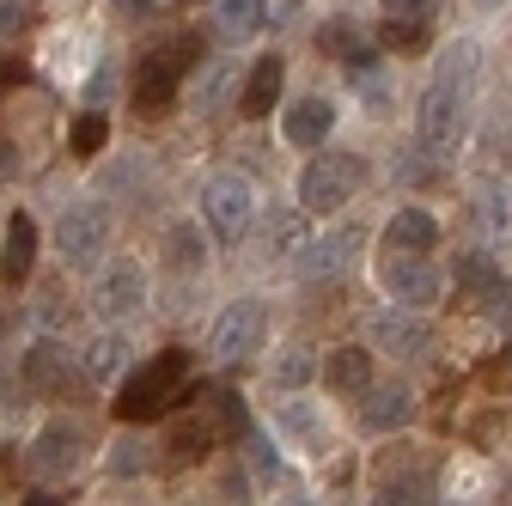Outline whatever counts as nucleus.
I'll return each instance as SVG.
<instances>
[{
    "label": "nucleus",
    "instance_id": "obj_27",
    "mask_svg": "<svg viewBox=\"0 0 512 506\" xmlns=\"http://www.w3.org/2000/svg\"><path fill=\"white\" fill-rule=\"evenodd\" d=\"M494 281H500V269H494L488 250H464V257H458V287H464L470 299H488Z\"/></svg>",
    "mask_w": 512,
    "mask_h": 506
},
{
    "label": "nucleus",
    "instance_id": "obj_29",
    "mask_svg": "<svg viewBox=\"0 0 512 506\" xmlns=\"http://www.w3.org/2000/svg\"><path fill=\"white\" fill-rule=\"evenodd\" d=\"M147 464H153L147 439H135V433H128V439H116V452H110V476H141Z\"/></svg>",
    "mask_w": 512,
    "mask_h": 506
},
{
    "label": "nucleus",
    "instance_id": "obj_21",
    "mask_svg": "<svg viewBox=\"0 0 512 506\" xmlns=\"http://www.w3.org/2000/svg\"><path fill=\"white\" fill-rule=\"evenodd\" d=\"M476 68H482V43L476 37H452L433 55V80H445V86H476Z\"/></svg>",
    "mask_w": 512,
    "mask_h": 506
},
{
    "label": "nucleus",
    "instance_id": "obj_28",
    "mask_svg": "<svg viewBox=\"0 0 512 506\" xmlns=\"http://www.w3.org/2000/svg\"><path fill=\"white\" fill-rule=\"evenodd\" d=\"M110 141V122L98 116V110H86V116H74V129H68V147L80 153V159H92L98 147Z\"/></svg>",
    "mask_w": 512,
    "mask_h": 506
},
{
    "label": "nucleus",
    "instance_id": "obj_8",
    "mask_svg": "<svg viewBox=\"0 0 512 506\" xmlns=\"http://www.w3.org/2000/svg\"><path fill=\"white\" fill-rule=\"evenodd\" d=\"M80 446H86V427H80L74 415H55V421L37 427L25 464H31V476H68V470L80 464Z\"/></svg>",
    "mask_w": 512,
    "mask_h": 506
},
{
    "label": "nucleus",
    "instance_id": "obj_36",
    "mask_svg": "<svg viewBox=\"0 0 512 506\" xmlns=\"http://www.w3.org/2000/svg\"><path fill=\"white\" fill-rule=\"evenodd\" d=\"M110 7H116L122 19H147V13L159 7V0H110Z\"/></svg>",
    "mask_w": 512,
    "mask_h": 506
},
{
    "label": "nucleus",
    "instance_id": "obj_7",
    "mask_svg": "<svg viewBox=\"0 0 512 506\" xmlns=\"http://www.w3.org/2000/svg\"><path fill=\"white\" fill-rule=\"evenodd\" d=\"M263 330H269L263 299H232V305L220 311V318H214L208 348H214V360H244L250 348H263Z\"/></svg>",
    "mask_w": 512,
    "mask_h": 506
},
{
    "label": "nucleus",
    "instance_id": "obj_14",
    "mask_svg": "<svg viewBox=\"0 0 512 506\" xmlns=\"http://www.w3.org/2000/svg\"><path fill=\"white\" fill-rule=\"evenodd\" d=\"M409 415H415V391L409 385H372L366 403H360V427L366 433H397V427H409Z\"/></svg>",
    "mask_w": 512,
    "mask_h": 506
},
{
    "label": "nucleus",
    "instance_id": "obj_31",
    "mask_svg": "<svg viewBox=\"0 0 512 506\" xmlns=\"http://www.w3.org/2000/svg\"><path fill=\"white\" fill-rule=\"evenodd\" d=\"M317 43H324V49H330V55H342V61H354V55H360V49H366V43H360V31H354V25H348V19H330V25H324V31H317Z\"/></svg>",
    "mask_w": 512,
    "mask_h": 506
},
{
    "label": "nucleus",
    "instance_id": "obj_26",
    "mask_svg": "<svg viewBox=\"0 0 512 506\" xmlns=\"http://www.w3.org/2000/svg\"><path fill=\"white\" fill-rule=\"evenodd\" d=\"M122 360H128V336L104 330L98 342H86V378H116V372H122Z\"/></svg>",
    "mask_w": 512,
    "mask_h": 506
},
{
    "label": "nucleus",
    "instance_id": "obj_9",
    "mask_svg": "<svg viewBox=\"0 0 512 506\" xmlns=\"http://www.w3.org/2000/svg\"><path fill=\"white\" fill-rule=\"evenodd\" d=\"M384 293H391L397 305H409V311H427V305H439V293H445V275L427 263V257H409V250H397L391 263H384Z\"/></svg>",
    "mask_w": 512,
    "mask_h": 506
},
{
    "label": "nucleus",
    "instance_id": "obj_20",
    "mask_svg": "<svg viewBox=\"0 0 512 506\" xmlns=\"http://www.w3.org/2000/svg\"><path fill=\"white\" fill-rule=\"evenodd\" d=\"M214 439H220V421L214 415H183L171 427V439H165V452H171V464H202L214 452Z\"/></svg>",
    "mask_w": 512,
    "mask_h": 506
},
{
    "label": "nucleus",
    "instance_id": "obj_33",
    "mask_svg": "<svg viewBox=\"0 0 512 506\" xmlns=\"http://www.w3.org/2000/svg\"><path fill=\"white\" fill-rule=\"evenodd\" d=\"M196 55H202V37H196V31H189V37H177V43H165V61H171L177 74H189V68H196Z\"/></svg>",
    "mask_w": 512,
    "mask_h": 506
},
{
    "label": "nucleus",
    "instance_id": "obj_1",
    "mask_svg": "<svg viewBox=\"0 0 512 506\" xmlns=\"http://www.w3.org/2000/svg\"><path fill=\"white\" fill-rule=\"evenodd\" d=\"M189 397H202V385L189 378V354L165 348V354H153L147 366H135V372L122 378V391L110 397V409H116V421L141 427V421H159L165 409L189 403Z\"/></svg>",
    "mask_w": 512,
    "mask_h": 506
},
{
    "label": "nucleus",
    "instance_id": "obj_16",
    "mask_svg": "<svg viewBox=\"0 0 512 506\" xmlns=\"http://www.w3.org/2000/svg\"><path fill=\"white\" fill-rule=\"evenodd\" d=\"M281 86H287V61H281V55H256V68H250V80H244V92H238V110L263 122V116L281 104Z\"/></svg>",
    "mask_w": 512,
    "mask_h": 506
},
{
    "label": "nucleus",
    "instance_id": "obj_38",
    "mask_svg": "<svg viewBox=\"0 0 512 506\" xmlns=\"http://www.w3.org/2000/svg\"><path fill=\"white\" fill-rule=\"evenodd\" d=\"M104 92H110V74H98V80L86 86V104H104Z\"/></svg>",
    "mask_w": 512,
    "mask_h": 506
},
{
    "label": "nucleus",
    "instance_id": "obj_13",
    "mask_svg": "<svg viewBox=\"0 0 512 506\" xmlns=\"http://www.w3.org/2000/svg\"><path fill=\"white\" fill-rule=\"evenodd\" d=\"M171 104H177V68L165 61V49H153L135 68V110L141 116H165Z\"/></svg>",
    "mask_w": 512,
    "mask_h": 506
},
{
    "label": "nucleus",
    "instance_id": "obj_18",
    "mask_svg": "<svg viewBox=\"0 0 512 506\" xmlns=\"http://www.w3.org/2000/svg\"><path fill=\"white\" fill-rule=\"evenodd\" d=\"M384 244L409 250V257H427V250H439V220L427 208H397L391 226H384Z\"/></svg>",
    "mask_w": 512,
    "mask_h": 506
},
{
    "label": "nucleus",
    "instance_id": "obj_15",
    "mask_svg": "<svg viewBox=\"0 0 512 506\" xmlns=\"http://www.w3.org/2000/svg\"><path fill=\"white\" fill-rule=\"evenodd\" d=\"M31 263H37V220L19 208L7 220V250H0V287H25L31 281Z\"/></svg>",
    "mask_w": 512,
    "mask_h": 506
},
{
    "label": "nucleus",
    "instance_id": "obj_3",
    "mask_svg": "<svg viewBox=\"0 0 512 506\" xmlns=\"http://www.w3.org/2000/svg\"><path fill=\"white\" fill-rule=\"evenodd\" d=\"M55 250L68 269H98L110 250V208L104 202H74L55 220Z\"/></svg>",
    "mask_w": 512,
    "mask_h": 506
},
{
    "label": "nucleus",
    "instance_id": "obj_10",
    "mask_svg": "<svg viewBox=\"0 0 512 506\" xmlns=\"http://www.w3.org/2000/svg\"><path fill=\"white\" fill-rule=\"evenodd\" d=\"M360 226H336V232H324V238H305L293 257H299V275L305 281H336L348 263H354V250H360Z\"/></svg>",
    "mask_w": 512,
    "mask_h": 506
},
{
    "label": "nucleus",
    "instance_id": "obj_24",
    "mask_svg": "<svg viewBox=\"0 0 512 506\" xmlns=\"http://www.w3.org/2000/svg\"><path fill=\"white\" fill-rule=\"evenodd\" d=\"M165 257H171V269L196 275V269L208 263V250H202V232L189 226V220H177V226H171V238H165Z\"/></svg>",
    "mask_w": 512,
    "mask_h": 506
},
{
    "label": "nucleus",
    "instance_id": "obj_25",
    "mask_svg": "<svg viewBox=\"0 0 512 506\" xmlns=\"http://www.w3.org/2000/svg\"><path fill=\"white\" fill-rule=\"evenodd\" d=\"M427 37H433V25H421V19H391V13L378 19V49L415 55V49H427Z\"/></svg>",
    "mask_w": 512,
    "mask_h": 506
},
{
    "label": "nucleus",
    "instance_id": "obj_23",
    "mask_svg": "<svg viewBox=\"0 0 512 506\" xmlns=\"http://www.w3.org/2000/svg\"><path fill=\"white\" fill-rule=\"evenodd\" d=\"M214 19H220V31H226L232 43H244V37H256V31L269 25V7H263V0H220Z\"/></svg>",
    "mask_w": 512,
    "mask_h": 506
},
{
    "label": "nucleus",
    "instance_id": "obj_22",
    "mask_svg": "<svg viewBox=\"0 0 512 506\" xmlns=\"http://www.w3.org/2000/svg\"><path fill=\"white\" fill-rule=\"evenodd\" d=\"M275 427H281V433H293V439H305V452H324V446H330V439H324V415H317L305 397L275 403Z\"/></svg>",
    "mask_w": 512,
    "mask_h": 506
},
{
    "label": "nucleus",
    "instance_id": "obj_2",
    "mask_svg": "<svg viewBox=\"0 0 512 506\" xmlns=\"http://www.w3.org/2000/svg\"><path fill=\"white\" fill-rule=\"evenodd\" d=\"M464 122H470V86H445L433 80L421 92V110H415V141L433 153V159H452L464 147Z\"/></svg>",
    "mask_w": 512,
    "mask_h": 506
},
{
    "label": "nucleus",
    "instance_id": "obj_6",
    "mask_svg": "<svg viewBox=\"0 0 512 506\" xmlns=\"http://www.w3.org/2000/svg\"><path fill=\"white\" fill-rule=\"evenodd\" d=\"M92 305L104 311V318H135V311L147 305V269H141L135 257H110V263H98Z\"/></svg>",
    "mask_w": 512,
    "mask_h": 506
},
{
    "label": "nucleus",
    "instance_id": "obj_30",
    "mask_svg": "<svg viewBox=\"0 0 512 506\" xmlns=\"http://www.w3.org/2000/svg\"><path fill=\"white\" fill-rule=\"evenodd\" d=\"M311 372H317L311 348H287V354H281V366H275V391H299Z\"/></svg>",
    "mask_w": 512,
    "mask_h": 506
},
{
    "label": "nucleus",
    "instance_id": "obj_39",
    "mask_svg": "<svg viewBox=\"0 0 512 506\" xmlns=\"http://www.w3.org/2000/svg\"><path fill=\"white\" fill-rule=\"evenodd\" d=\"M13 330V305H0V336H7Z\"/></svg>",
    "mask_w": 512,
    "mask_h": 506
},
{
    "label": "nucleus",
    "instance_id": "obj_4",
    "mask_svg": "<svg viewBox=\"0 0 512 506\" xmlns=\"http://www.w3.org/2000/svg\"><path fill=\"white\" fill-rule=\"evenodd\" d=\"M360 177H366V159H354V153H324V159H311V165L299 171V208H305V214H336L354 189H360Z\"/></svg>",
    "mask_w": 512,
    "mask_h": 506
},
{
    "label": "nucleus",
    "instance_id": "obj_12",
    "mask_svg": "<svg viewBox=\"0 0 512 506\" xmlns=\"http://www.w3.org/2000/svg\"><path fill=\"white\" fill-rule=\"evenodd\" d=\"M372 348L397 354V360H415L427 354V324L415 318L409 305H391V311H372Z\"/></svg>",
    "mask_w": 512,
    "mask_h": 506
},
{
    "label": "nucleus",
    "instance_id": "obj_37",
    "mask_svg": "<svg viewBox=\"0 0 512 506\" xmlns=\"http://www.w3.org/2000/svg\"><path fill=\"white\" fill-rule=\"evenodd\" d=\"M19 80H25V61H0V92L19 86Z\"/></svg>",
    "mask_w": 512,
    "mask_h": 506
},
{
    "label": "nucleus",
    "instance_id": "obj_17",
    "mask_svg": "<svg viewBox=\"0 0 512 506\" xmlns=\"http://www.w3.org/2000/svg\"><path fill=\"white\" fill-rule=\"evenodd\" d=\"M281 135H287L293 147H324V141L336 135V104H330V98H305V104H293V110L281 116Z\"/></svg>",
    "mask_w": 512,
    "mask_h": 506
},
{
    "label": "nucleus",
    "instance_id": "obj_19",
    "mask_svg": "<svg viewBox=\"0 0 512 506\" xmlns=\"http://www.w3.org/2000/svg\"><path fill=\"white\" fill-rule=\"evenodd\" d=\"M317 378H324L336 397H354V391L372 385V354L366 348H330L324 366H317Z\"/></svg>",
    "mask_w": 512,
    "mask_h": 506
},
{
    "label": "nucleus",
    "instance_id": "obj_11",
    "mask_svg": "<svg viewBox=\"0 0 512 506\" xmlns=\"http://www.w3.org/2000/svg\"><path fill=\"white\" fill-rule=\"evenodd\" d=\"M80 378V360L61 348V342H49V336H37L31 348H25V385L37 391V397H61Z\"/></svg>",
    "mask_w": 512,
    "mask_h": 506
},
{
    "label": "nucleus",
    "instance_id": "obj_5",
    "mask_svg": "<svg viewBox=\"0 0 512 506\" xmlns=\"http://www.w3.org/2000/svg\"><path fill=\"white\" fill-rule=\"evenodd\" d=\"M202 214H208V226H214V238H244V226H250V214H256V189H250V177L244 171H214L208 183H202Z\"/></svg>",
    "mask_w": 512,
    "mask_h": 506
},
{
    "label": "nucleus",
    "instance_id": "obj_32",
    "mask_svg": "<svg viewBox=\"0 0 512 506\" xmlns=\"http://www.w3.org/2000/svg\"><path fill=\"white\" fill-rule=\"evenodd\" d=\"M299 244H305V220L287 214V208L269 214V250H299Z\"/></svg>",
    "mask_w": 512,
    "mask_h": 506
},
{
    "label": "nucleus",
    "instance_id": "obj_35",
    "mask_svg": "<svg viewBox=\"0 0 512 506\" xmlns=\"http://www.w3.org/2000/svg\"><path fill=\"white\" fill-rule=\"evenodd\" d=\"M384 13H391V19H421V25H433L439 0H384Z\"/></svg>",
    "mask_w": 512,
    "mask_h": 506
},
{
    "label": "nucleus",
    "instance_id": "obj_34",
    "mask_svg": "<svg viewBox=\"0 0 512 506\" xmlns=\"http://www.w3.org/2000/svg\"><path fill=\"white\" fill-rule=\"evenodd\" d=\"M482 305H488V318H494V324L512 336V281H494V293H488Z\"/></svg>",
    "mask_w": 512,
    "mask_h": 506
}]
</instances>
